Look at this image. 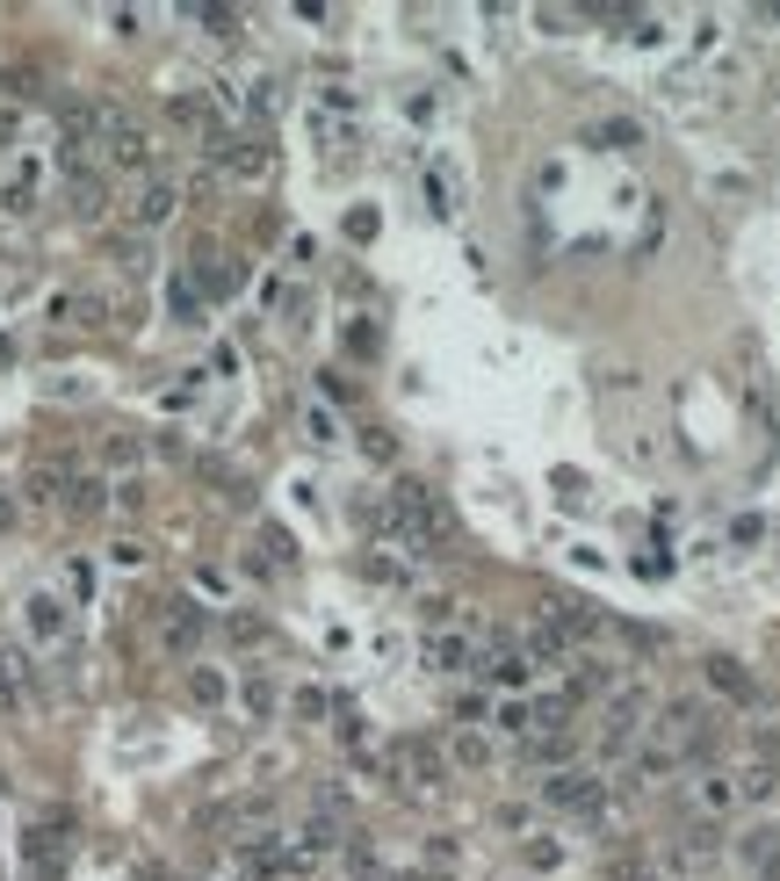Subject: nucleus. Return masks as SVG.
<instances>
[{"label": "nucleus", "mask_w": 780, "mask_h": 881, "mask_svg": "<svg viewBox=\"0 0 780 881\" xmlns=\"http://www.w3.org/2000/svg\"><path fill=\"white\" fill-rule=\"evenodd\" d=\"M246 109H260V116H275V109H282V87H275V80H253V94H246Z\"/></svg>", "instance_id": "nucleus-30"}, {"label": "nucleus", "mask_w": 780, "mask_h": 881, "mask_svg": "<svg viewBox=\"0 0 780 881\" xmlns=\"http://www.w3.org/2000/svg\"><path fill=\"white\" fill-rule=\"evenodd\" d=\"M66 860H72L66 824H30V831H22V867H30L36 881H58V874H66Z\"/></svg>", "instance_id": "nucleus-5"}, {"label": "nucleus", "mask_w": 780, "mask_h": 881, "mask_svg": "<svg viewBox=\"0 0 780 881\" xmlns=\"http://www.w3.org/2000/svg\"><path fill=\"white\" fill-rule=\"evenodd\" d=\"M58 506H66V513H80V520H94V513L109 506V484H102V477H66V499H58Z\"/></svg>", "instance_id": "nucleus-19"}, {"label": "nucleus", "mask_w": 780, "mask_h": 881, "mask_svg": "<svg viewBox=\"0 0 780 881\" xmlns=\"http://www.w3.org/2000/svg\"><path fill=\"white\" fill-rule=\"evenodd\" d=\"M419 665H427L433 679H463L477 657H470V636H455V629H433V636L419 643Z\"/></svg>", "instance_id": "nucleus-9"}, {"label": "nucleus", "mask_w": 780, "mask_h": 881, "mask_svg": "<svg viewBox=\"0 0 780 881\" xmlns=\"http://www.w3.org/2000/svg\"><path fill=\"white\" fill-rule=\"evenodd\" d=\"M572 752H578L572 730H535V737L520 744V759H528V766H550V773H564V766H572Z\"/></svg>", "instance_id": "nucleus-15"}, {"label": "nucleus", "mask_w": 780, "mask_h": 881, "mask_svg": "<svg viewBox=\"0 0 780 881\" xmlns=\"http://www.w3.org/2000/svg\"><path fill=\"white\" fill-rule=\"evenodd\" d=\"M123 210H131V225H138V231H159L173 210H181V189H173L167 173H152V181H138V195H131Z\"/></svg>", "instance_id": "nucleus-7"}, {"label": "nucleus", "mask_w": 780, "mask_h": 881, "mask_svg": "<svg viewBox=\"0 0 780 881\" xmlns=\"http://www.w3.org/2000/svg\"><path fill=\"white\" fill-rule=\"evenodd\" d=\"M542 810L556 816H578V824H607V780L586 773V766H564V773H542L535 780Z\"/></svg>", "instance_id": "nucleus-1"}, {"label": "nucleus", "mask_w": 780, "mask_h": 881, "mask_svg": "<svg viewBox=\"0 0 780 881\" xmlns=\"http://www.w3.org/2000/svg\"><path fill=\"white\" fill-rule=\"evenodd\" d=\"M441 744H427V737H398L391 752H383V773L398 780V788H433L441 780Z\"/></svg>", "instance_id": "nucleus-4"}, {"label": "nucleus", "mask_w": 780, "mask_h": 881, "mask_svg": "<svg viewBox=\"0 0 780 881\" xmlns=\"http://www.w3.org/2000/svg\"><path fill=\"white\" fill-rule=\"evenodd\" d=\"M687 795H693V810H701V824H723V816L737 810V780H730V773H715V766H701Z\"/></svg>", "instance_id": "nucleus-11"}, {"label": "nucleus", "mask_w": 780, "mask_h": 881, "mask_svg": "<svg viewBox=\"0 0 780 881\" xmlns=\"http://www.w3.org/2000/svg\"><path fill=\"white\" fill-rule=\"evenodd\" d=\"M412 881H455V874H412Z\"/></svg>", "instance_id": "nucleus-40"}, {"label": "nucleus", "mask_w": 780, "mask_h": 881, "mask_svg": "<svg viewBox=\"0 0 780 881\" xmlns=\"http://www.w3.org/2000/svg\"><path fill=\"white\" fill-rule=\"evenodd\" d=\"M304 433H312L318 449H332V441H340V419H332L326 405H312V413H304Z\"/></svg>", "instance_id": "nucleus-28"}, {"label": "nucleus", "mask_w": 780, "mask_h": 881, "mask_svg": "<svg viewBox=\"0 0 780 881\" xmlns=\"http://www.w3.org/2000/svg\"><path fill=\"white\" fill-rule=\"evenodd\" d=\"M520 860H528V874H556V867H564V838L528 831V838H520Z\"/></svg>", "instance_id": "nucleus-20"}, {"label": "nucleus", "mask_w": 780, "mask_h": 881, "mask_svg": "<svg viewBox=\"0 0 780 881\" xmlns=\"http://www.w3.org/2000/svg\"><path fill=\"white\" fill-rule=\"evenodd\" d=\"M203 636H210V614L195 600H159L152 607V643L167 657H195V651H203Z\"/></svg>", "instance_id": "nucleus-3"}, {"label": "nucleus", "mask_w": 780, "mask_h": 881, "mask_svg": "<svg viewBox=\"0 0 780 881\" xmlns=\"http://www.w3.org/2000/svg\"><path fill=\"white\" fill-rule=\"evenodd\" d=\"M427 210L449 225V217H463V167L455 159H433L427 167Z\"/></svg>", "instance_id": "nucleus-14"}, {"label": "nucleus", "mask_w": 780, "mask_h": 881, "mask_svg": "<svg viewBox=\"0 0 780 881\" xmlns=\"http://www.w3.org/2000/svg\"><path fill=\"white\" fill-rule=\"evenodd\" d=\"M347 239H376V210H354V217H347Z\"/></svg>", "instance_id": "nucleus-37"}, {"label": "nucleus", "mask_w": 780, "mask_h": 881, "mask_svg": "<svg viewBox=\"0 0 780 881\" xmlns=\"http://www.w3.org/2000/svg\"><path fill=\"white\" fill-rule=\"evenodd\" d=\"M167 304H173V318H181V326H203V290H195L189 275L167 282Z\"/></svg>", "instance_id": "nucleus-25"}, {"label": "nucleus", "mask_w": 780, "mask_h": 881, "mask_svg": "<svg viewBox=\"0 0 780 881\" xmlns=\"http://www.w3.org/2000/svg\"><path fill=\"white\" fill-rule=\"evenodd\" d=\"M737 802H773L780 795V766L773 759H751V766H737Z\"/></svg>", "instance_id": "nucleus-17"}, {"label": "nucleus", "mask_w": 780, "mask_h": 881, "mask_svg": "<svg viewBox=\"0 0 780 881\" xmlns=\"http://www.w3.org/2000/svg\"><path fill=\"white\" fill-rule=\"evenodd\" d=\"M651 709H658V701H651V687H636V679L607 693V723H600V752H607V759H629V752H636V744H643V715H651Z\"/></svg>", "instance_id": "nucleus-2"}, {"label": "nucleus", "mask_w": 780, "mask_h": 881, "mask_svg": "<svg viewBox=\"0 0 780 881\" xmlns=\"http://www.w3.org/2000/svg\"><path fill=\"white\" fill-rule=\"evenodd\" d=\"M109 564H123V571H138V564H145V542H116V550H109Z\"/></svg>", "instance_id": "nucleus-35"}, {"label": "nucleus", "mask_w": 780, "mask_h": 881, "mask_svg": "<svg viewBox=\"0 0 780 881\" xmlns=\"http://www.w3.org/2000/svg\"><path fill=\"white\" fill-rule=\"evenodd\" d=\"M66 586L80 592V600H87V592H94V564H87V556H72V564H66Z\"/></svg>", "instance_id": "nucleus-32"}, {"label": "nucleus", "mask_w": 780, "mask_h": 881, "mask_svg": "<svg viewBox=\"0 0 780 881\" xmlns=\"http://www.w3.org/2000/svg\"><path fill=\"white\" fill-rule=\"evenodd\" d=\"M651 881H679V874H651Z\"/></svg>", "instance_id": "nucleus-41"}, {"label": "nucleus", "mask_w": 780, "mask_h": 881, "mask_svg": "<svg viewBox=\"0 0 780 881\" xmlns=\"http://www.w3.org/2000/svg\"><path fill=\"white\" fill-rule=\"evenodd\" d=\"M72 210H80V217H102V210H109V181H102V173H72Z\"/></svg>", "instance_id": "nucleus-24"}, {"label": "nucleus", "mask_w": 780, "mask_h": 881, "mask_svg": "<svg viewBox=\"0 0 780 881\" xmlns=\"http://www.w3.org/2000/svg\"><path fill=\"white\" fill-rule=\"evenodd\" d=\"M15 520H22V499H15V492H0V535H8Z\"/></svg>", "instance_id": "nucleus-39"}, {"label": "nucleus", "mask_w": 780, "mask_h": 881, "mask_svg": "<svg viewBox=\"0 0 780 881\" xmlns=\"http://www.w3.org/2000/svg\"><path fill=\"white\" fill-rule=\"evenodd\" d=\"M362 449H369V463H398V441H391L383 427H369V441H362Z\"/></svg>", "instance_id": "nucleus-31"}, {"label": "nucleus", "mask_w": 780, "mask_h": 881, "mask_svg": "<svg viewBox=\"0 0 780 881\" xmlns=\"http://www.w3.org/2000/svg\"><path fill=\"white\" fill-rule=\"evenodd\" d=\"M239 701H246V715H260V723H268V715H275V701H282V693H275V679H268V673H246Z\"/></svg>", "instance_id": "nucleus-26"}, {"label": "nucleus", "mask_w": 780, "mask_h": 881, "mask_svg": "<svg viewBox=\"0 0 780 881\" xmlns=\"http://www.w3.org/2000/svg\"><path fill=\"white\" fill-rule=\"evenodd\" d=\"M138 455H145V449L131 441V433H116V441H109V463H138Z\"/></svg>", "instance_id": "nucleus-38"}, {"label": "nucleus", "mask_w": 780, "mask_h": 881, "mask_svg": "<svg viewBox=\"0 0 780 881\" xmlns=\"http://www.w3.org/2000/svg\"><path fill=\"white\" fill-rule=\"evenodd\" d=\"M210 159H217L225 173H239V181H260V173L275 167V153H268L260 138H217V145H210Z\"/></svg>", "instance_id": "nucleus-12"}, {"label": "nucleus", "mask_w": 780, "mask_h": 881, "mask_svg": "<svg viewBox=\"0 0 780 881\" xmlns=\"http://www.w3.org/2000/svg\"><path fill=\"white\" fill-rule=\"evenodd\" d=\"M709 687H715V693H730V701H751V693H759V687H751V673L737 665V657H709Z\"/></svg>", "instance_id": "nucleus-21"}, {"label": "nucleus", "mask_w": 780, "mask_h": 881, "mask_svg": "<svg viewBox=\"0 0 780 881\" xmlns=\"http://www.w3.org/2000/svg\"><path fill=\"white\" fill-rule=\"evenodd\" d=\"M22 636H30L36 651H58V643L72 636L66 600H58V592H30V600H22Z\"/></svg>", "instance_id": "nucleus-6"}, {"label": "nucleus", "mask_w": 780, "mask_h": 881, "mask_svg": "<svg viewBox=\"0 0 780 881\" xmlns=\"http://www.w3.org/2000/svg\"><path fill=\"white\" fill-rule=\"evenodd\" d=\"M195 22H203L210 36H239V15H231V8H189Z\"/></svg>", "instance_id": "nucleus-29"}, {"label": "nucleus", "mask_w": 780, "mask_h": 881, "mask_svg": "<svg viewBox=\"0 0 780 881\" xmlns=\"http://www.w3.org/2000/svg\"><path fill=\"white\" fill-rule=\"evenodd\" d=\"M268 810H275V802L268 795H231V802H217V810H210V831H225V838H260V824H268Z\"/></svg>", "instance_id": "nucleus-8"}, {"label": "nucleus", "mask_w": 780, "mask_h": 881, "mask_svg": "<svg viewBox=\"0 0 780 881\" xmlns=\"http://www.w3.org/2000/svg\"><path fill=\"white\" fill-rule=\"evenodd\" d=\"M766 535V520L759 513H745V520H730V542H759Z\"/></svg>", "instance_id": "nucleus-34"}, {"label": "nucleus", "mask_w": 780, "mask_h": 881, "mask_svg": "<svg viewBox=\"0 0 780 881\" xmlns=\"http://www.w3.org/2000/svg\"><path fill=\"white\" fill-rule=\"evenodd\" d=\"M449 759L455 766H491V730H455V737H449Z\"/></svg>", "instance_id": "nucleus-23"}, {"label": "nucleus", "mask_w": 780, "mask_h": 881, "mask_svg": "<svg viewBox=\"0 0 780 881\" xmlns=\"http://www.w3.org/2000/svg\"><path fill=\"white\" fill-rule=\"evenodd\" d=\"M477 665H485V679H491V687H506V693H520L528 679H535V665L520 657V643H513V636H499L485 657H477Z\"/></svg>", "instance_id": "nucleus-13"}, {"label": "nucleus", "mask_w": 780, "mask_h": 881, "mask_svg": "<svg viewBox=\"0 0 780 881\" xmlns=\"http://www.w3.org/2000/svg\"><path fill=\"white\" fill-rule=\"evenodd\" d=\"M189 693H195V701H203V709H217V701H225V693H231V679L217 673V665H195V673H189Z\"/></svg>", "instance_id": "nucleus-27"}, {"label": "nucleus", "mask_w": 780, "mask_h": 881, "mask_svg": "<svg viewBox=\"0 0 780 881\" xmlns=\"http://www.w3.org/2000/svg\"><path fill=\"white\" fill-rule=\"evenodd\" d=\"M485 730H491V737H506V744H528V737H535V709H528V701H499Z\"/></svg>", "instance_id": "nucleus-18"}, {"label": "nucleus", "mask_w": 780, "mask_h": 881, "mask_svg": "<svg viewBox=\"0 0 780 881\" xmlns=\"http://www.w3.org/2000/svg\"><path fill=\"white\" fill-rule=\"evenodd\" d=\"M592 145H607V153H636L643 123L636 116H607V123H592Z\"/></svg>", "instance_id": "nucleus-22"}, {"label": "nucleus", "mask_w": 780, "mask_h": 881, "mask_svg": "<svg viewBox=\"0 0 780 881\" xmlns=\"http://www.w3.org/2000/svg\"><path fill=\"white\" fill-rule=\"evenodd\" d=\"M737 860H745L751 874L773 881V867H780V831H773V824H751L745 838H737Z\"/></svg>", "instance_id": "nucleus-16"}, {"label": "nucleus", "mask_w": 780, "mask_h": 881, "mask_svg": "<svg viewBox=\"0 0 780 881\" xmlns=\"http://www.w3.org/2000/svg\"><path fill=\"white\" fill-rule=\"evenodd\" d=\"M116 260L131 268V275H138V268H145V239H116Z\"/></svg>", "instance_id": "nucleus-36"}, {"label": "nucleus", "mask_w": 780, "mask_h": 881, "mask_svg": "<svg viewBox=\"0 0 780 881\" xmlns=\"http://www.w3.org/2000/svg\"><path fill=\"white\" fill-rule=\"evenodd\" d=\"M499 831H506V838H528V810H520V802H506V810H499Z\"/></svg>", "instance_id": "nucleus-33"}, {"label": "nucleus", "mask_w": 780, "mask_h": 881, "mask_svg": "<svg viewBox=\"0 0 780 881\" xmlns=\"http://www.w3.org/2000/svg\"><path fill=\"white\" fill-rule=\"evenodd\" d=\"M102 159H109V167H116V173H145V181H152V167H159V145L145 138L138 123H123L116 138L102 145Z\"/></svg>", "instance_id": "nucleus-10"}]
</instances>
